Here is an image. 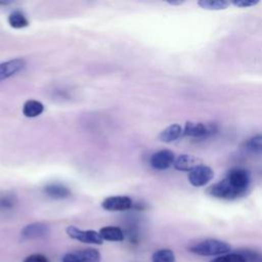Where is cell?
Returning a JSON list of instances; mask_svg holds the SVG:
<instances>
[{
  "mask_svg": "<svg viewBox=\"0 0 262 262\" xmlns=\"http://www.w3.org/2000/svg\"><path fill=\"white\" fill-rule=\"evenodd\" d=\"M230 249L228 243L216 238H207L188 247L189 252L199 256H221L227 254Z\"/></svg>",
  "mask_w": 262,
  "mask_h": 262,
  "instance_id": "cell-1",
  "label": "cell"
},
{
  "mask_svg": "<svg viewBox=\"0 0 262 262\" xmlns=\"http://www.w3.org/2000/svg\"><path fill=\"white\" fill-rule=\"evenodd\" d=\"M208 192L212 196L221 200H235L245 194L242 191L234 188L226 178L210 186Z\"/></svg>",
  "mask_w": 262,
  "mask_h": 262,
  "instance_id": "cell-2",
  "label": "cell"
},
{
  "mask_svg": "<svg viewBox=\"0 0 262 262\" xmlns=\"http://www.w3.org/2000/svg\"><path fill=\"white\" fill-rule=\"evenodd\" d=\"M67 233L71 238L77 239L84 244L101 245L103 243V239L100 236L99 232L95 230H82L76 226L71 225L67 227Z\"/></svg>",
  "mask_w": 262,
  "mask_h": 262,
  "instance_id": "cell-3",
  "label": "cell"
},
{
  "mask_svg": "<svg viewBox=\"0 0 262 262\" xmlns=\"http://www.w3.org/2000/svg\"><path fill=\"white\" fill-rule=\"evenodd\" d=\"M214 177L213 170L206 165H199L188 173V181L193 186H204Z\"/></svg>",
  "mask_w": 262,
  "mask_h": 262,
  "instance_id": "cell-4",
  "label": "cell"
},
{
  "mask_svg": "<svg viewBox=\"0 0 262 262\" xmlns=\"http://www.w3.org/2000/svg\"><path fill=\"white\" fill-rule=\"evenodd\" d=\"M226 179L234 188L242 191L243 193H246V190L248 189L250 184V175L248 171L241 168L231 169L227 173Z\"/></svg>",
  "mask_w": 262,
  "mask_h": 262,
  "instance_id": "cell-5",
  "label": "cell"
},
{
  "mask_svg": "<svg viewBox=\"0 0 262 262\" xmlns=\"http://www.w3.org/2000/svg\"><path fill=\"white\" fill-rule=\"evenodd\" d=\"M132 205V200L126 195L107 196L101 203V207L106 211H127Z\"/></svg>",
  "mask_w": 262,
  "mask_h": 262,
  "instance_id": "cell-6",
  "label": "cell"
},
{
  "mask_svg": "<svg viewBox=\"0 0 262 262\" xmlns=\"http://www.w3.org/2000/svg\"><path fill=\"white\" fill-rule=\"evenodd\" d=\"M175 155L170 149H162L155 152L150 158V165L157 170H165L174 164Z\"/></svg>",
  "mask_w": 262,
  "mask_h": 262,
  "instance_id": "cell-7",
  "label": "cell"
},
{
  "mask_svg": "<svg viewBox=\"0 0 262 262\" xmlns=\"http://www.w3.org/2000/svg\"><path fill=\"white\" fill-rule=\"evenodd\" d=\"M49 226L43 222H35L26 225L21 230V236L25 239L42 238L49 234Z\"/></svg>",
  "mask_w": 262,
  "mask_h": 262,
  "instance_id": "cell-8",
  "label": "cell"
},
{
  "mask_svg": "<svg viewBox=\"0 0 262 262\" xmlns=\"http://www.w3.org/2000/svg\"><path fill=\"white\" fill-rule=\"evenodd\" d=\"M26 66L23 58H14L0 63V82L20 72Z\"/></svg>",
  "mask_w": 262,
  "mask_h": 262,
  "instance_id": "cell-9",
  "label": "cell"
},
{
  "mask_svg": "<svg viewBox=\"0 0 262 262\" xmlns=\"http://www.w3.org/2000/svg\"><path fill=\"white\" fill-rule=\"evenodd\" d=\"M212 127L207 126L200 122H186L183 128V135L194 137V138H203L208 136L212 132Z\"/></svg>",
  "mask_w": 262,
  "mask_h": 262,
  "instance_id": "cell-10",
  "label": "cell"
},
{
  "mask_svg": "<svg viewBox=\"0 0 262 262\" xmlns=\"http://www.w3.org/2000/svg\"><path fill=\"white\" fill-rule=\"evenodd\" d=\"M173 165L176 170L190 172L192 169L201 165V160L191 155H180L175 159Z\"/></svg>",
  "mask_w": 262,
  "mask_h": 262,
  "instance_id": "cell-11",
  "label": "cell"
},
{
  "mask_svg": "<svg viewBox=\"0 0 262 262\" xmlns=\"http://www.w3.org/2000/svg\"><path fill=\"white\" fill-rule=\"evenodd\" d=\"M44 191L48 196H50L52 199H56V200L66 199V198L70 196V194H71V190L67 186H64L63 184H60V183L47 184L44 187Z\"/></svg>",
  "mask_w": 262,
  "mask_h": 262,
  "instance_id": "cell-12",
  "label": "cell"
},
{
  "mask_svg": "<svg viewBox=\"0 0 262 262\" xmlns=\"http://www.w3.org/2000/svg\"><path fill=\"white\" fill-rule=\"evenodd\" d=\"M183 134V129L179 124H172L165 128L159 135V138L163 142H172L178 139Z\"/></svg>",
  "mask_w": 262,
  "mask_h": 262,
  "instance_id": "cell-13",
  "label": "cell"
},
{
  "mask_svg": "<svg viewBox=\"0 0 262 262\" xmlns=\"http://www.w3.org/2000/svg\"><path fill=\"white\" fill-rule=\"evenodd\" d=\"M99 234L103 241L122 242L124 239V233L122 229L117 226H104L100 228Z\"/></svg>",
  "mask_w": 262,
  "mask_h": 262,
  "instance_id": "cell-14",
  "label": "cell"
},
{
  "mask_svg": "<svg viewBox=\"0 0 262 262\" xmlns=\"http://www.w3.org/2000/svg\"><path fill=\"white\" fill-rule=\"evenodd\" d=\"M43 111H44L43 103L35 99L27 100L23 105V114L28 118H35L41 115Z\"/></svg>",
  "mask_w": 262,
  "mask_h": 262,
  "instance_id": "cell-15",
  "label": "cell"
},
{
  "mask_svg": "<svg viewBox=\"0 0 262 262\" xmlns=\"http://www.w3.org/2000/svg\"><path fill=\"white\" fill-rule=\"evenodd\" d=\"M17 204V198L11 191L0 192V212L13 209Z\"/></svg>",
  "mask_w": 262,
  "mask_h": 262,
  "instance_id": "cell-16",
  "label": "cell"
},
{
  "mask_svg": "<svg viewBox=\"0 0 262 262\" xmlns=\"http://www.w3.org/2000/svg\"><path fill=\"white\" fill-rule=\"evenodd\" d=\"M79 262H99L100 253L95 249H83L75 252Z\"/></svg>",
  "mask_w": 262,
  "mask_h": 262,
  "instance_id": "cell-17",
  "label": "cell"
},
{
  "mask_svg": "<svg viewBox=\"0 0 262 262\" xmlns=\"http://www.w3.org/2000/svg\"><path fill=\"white\" fill-rule=\"evenodd\" d=\"M8 24L14 29H21L29 26V20L23 12L15 10L9 14Z\"/></svg>",
  "mask_w": 262,
  "mask_h": 262,
  "instance_id": "cell-18",
  "label": "cell"
},
{
  "mask_svg": "<svg viewBox=\"0 0 262 262\" xmlns=\"http://www.w3.org/2000/svg\"><path fill=\"white\" fill-rule=\"evenodd\" d=\"M198 4L207 10H222L226 9L230 5V2L224 0H201Z\"/></svg>",
  "mask_w": 262,
  "mask_h": 262,
  "instance_id": "cell-19",
  "label": "cell"
},
{
  "mask_svg": "<svg viewBox=\"0 0 262 262\" xmlns=\"http://www.w3.org/2000/svg\"><path fill=\"white\" fill-rule=\"evenodd\" d=\"M151 262H175V255L170 249H160L152 254Z\"/></svg>",
  "mask_w": 262,
  "mask_h": 262,
  "instance_id": "cell-20",
  "label": "cell"
},
{
  "mask_svg": "<svg viewBox=\"0 0 262 262\" xmlns=\"http://www.w3.org/2000/svg\"><path fill=\"white\" fill-rule=\"evenodd\" d=\"M247 258L241 253H227L211 260L210 262H246Z\"/></svg>",
  "mask_w": 262,
  "mask_h": 262,
  "instance_id": "cell-21",
  "label": "cell"
},
{
  "mask_svg": "<svg viewBox=\"0 0 262 262\" xmlns=\"http://www.w3.org/2000/svg\"><path fill=\"white\" fill-rule=\"evenodd\" d=\"M245 146L248 150L253 152H262V135H255L247 140Z\"/></svg>",
  "mask_w": 262,
  "mask_h": 262,
  "instance_id": "cell-22",
  "label": "cell"
},
{
  "mask_svg": "<svg viewBox=\"0 0 262 262\" xmlns=\"http://www.w3.org/2000/svg\"><path fill=\"white\" fill-rule=\"evenodd\" d=\"M259 3L258 0H234L231 1L230 4L236 6V7H241V8H247V7H252L255 6Z\"/></svg>",
  "mask_w": 262,
  "mask_h": 262,
  "instance_id": "cell-23",
  "label": "cell"
},
{
  "mask_svg": "<svg viewBox=\"0 0 262 262\" xmlns=\"http://www.w3.org/2000/svg\"><path fill=\"white\" fill-rule=\"evenodd\" d=\"M24 262H48L47 258L42 254H32L24 260Z\"/></svg>",
  "mask_w": 262,
  "mask_h": 262,
  "instance_id": "cell-24",
  "label": "cell"
},
{
  "mask_svg": "<svg viewBox=\"0 0 262 262\" xmlns=\"http://www.w3.org/2000/svg\"><path fill=\"white\" fill-rule=\"evenodd\" d=\"M62 262H79L77 255L74 253H67L62 257Z\"/></svg>",
  "mask_w": 262,
  "mask_h": 262,
  "instance_id": "cell-25",
  "label": "cell"
},
{
  "mask_svg": "<svg viewBox=\"0 0 262 262\" xmlns=\"http://www.w3.org/2000/svg\"><path fill=\"white\" fill-rule=\"evenodd\" d=\"M168 3L171 5H181L182 3H184V1H168Z\"/></svg>",
  "mask_w": 262,
  "mask_h": 262,
  "instance_id": "cell-26",
  "label": "cell"
}]
</instances>
